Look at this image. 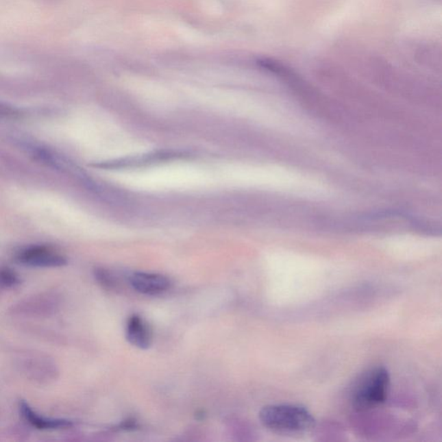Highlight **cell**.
<instances>
[{"instance_id":"6da1fadb","label":"cell","mask_w":442,"mask_h":442,"mask_svg":"<svg viewBox=\"0 0 442 442\" xmlns=\"http://www.w3.org/2000/svg\"><path fill=\"white\" fill-rule=\"evenodd\" d=\"M262 426L275 434L302 435L313 430L315 419L307 408L295 404H271L259 412Z\"/></svg>"},{"instance_id":"7a4b0ae2","label":"cell","mask_w":442,"mask_h":442,"mask_svg":"<svg viewBox=\"0 0 442 442\" xmlns=\"http://www.w3.org/2000/svg\"><path fill=\"white\" fill-rule=\"evenodd\" d=\"M391 378L386 369H369L360 376L352 385L350 401L352 407L358 411L371 410L386 401L390 391Z\"/></svg>"},{"instance_id":"3957f363","label":"cell","mask_w":442,"mask_h":442,"mask_svg":"<svg viewBox=\"0 0 442 442\" xmlns=\"http://www.w3.org/2000/svg\"><path fill=\"white\" fill-rule=\"evenodd\" d=\"M18 260L34 267H61L67 264L62 255L56 254L45 247H32L20 252Z\"/></svg>"},{"instance_id":"277c9868","label":"cell","mask_w":442,"mask_h":442,"mask_svg":"<svg viewBox=\"0 0 442 442\" xmlns=\"http://www.w3.org/2000/svg\"><path fill=\"white\" fill-rule=\"evenodd\" d=\"M135 291L145 295H158L169 290L171 281L164 275L145 272H136L130 278Z\"/></svg>"},{"instance_id":"5b68a950","label":"cell","mask_w":442,"mask_h":442,"mask_svg":"<svg viewBox=\"0 0 442 442\" xmlns=\"http://www.w3.org/2000/svg\"><path fill=\"white\" fill-rule=\"evenodd\" d=\"M126 339L136 347L147 349L152 343V331L144 319L134 315L126 324Z\"/></svg>"},{"instance_id":"8992f818","label":"cell","mask_w":442,"mask_h":442,"mask_svg":"<svg viewBox=\"0 0 442 442\" xmlns=\"http://www.w3.org/2000/svg\"><path fill=\"white\" fill-rule=\"evenodd\" d=\"M20 410H21L23 417H25V420L29 423H31L33 427L38 428V430H55V428L71 427L72 425L71 421L67 420L39 417L25 402H22L20 404Z\"/></svg>"},{"instance_id":"52a82bcc","label":"cell","mask_w":442,"mask_h":442,"mask_svg":"<svg viewBox=\"0 0 442 442\" xmlns=\"http://www.w3.org/2000/svg\"><path fill=\"white\" fill-rule=\"evenodd\" d=\"M96 279L101 284L103 287L111 290L114 287V279H112L111 274L104 269H96L95 271Z\"/></svg>"},{"instance_id":"ba28073f","label":"cell","mask_w":442,"mask_h":442,"mask_svg":"<svg viewBox=\"0 0 442 442\" xmlns=\"http://www.w3.org/2000/svg\"><path fill=\"white\" fill-rule=\"evenodd\" d=\"M19 278L14 272L10 270H3L0 271V284L8 286H14L19 284Z\"/></svg>"},{"instance_id":"9c48e42d","label":"cell","mask_w":442,"mask_h":442,"mask_svg":"<svg viewBox=\"0 0 442 442\" xmlns=\"http://www.w3.org/2000/svg\"><path fill=\"white\" fill-rule=\"evenodd\" d=\"M16 115H18V112L15 109L0 104V118L14 117Z\"/></svg>"}]
</instances>
